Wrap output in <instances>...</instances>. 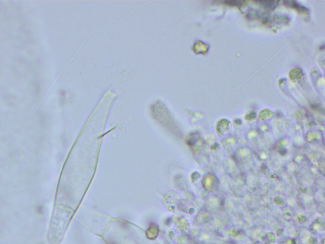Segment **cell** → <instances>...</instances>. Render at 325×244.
I'll return each instance as SVG.
<instances>
[{
	"label": "cell",
	"mask_w": 325,
	"mask_h": 244,
	"mask_svg": "<svg viewBox=\"0 0 325 244\" xmlns=\"http://www.w3.org/2000/svg\"><path fill=\"white\" fill-rule=\"evenodd\" d=\"M260 3H262L265 7H271L274 6V5H275L276 2H260Z\"/></svg>",
	"instance_id": "1"
}]
</instances>
